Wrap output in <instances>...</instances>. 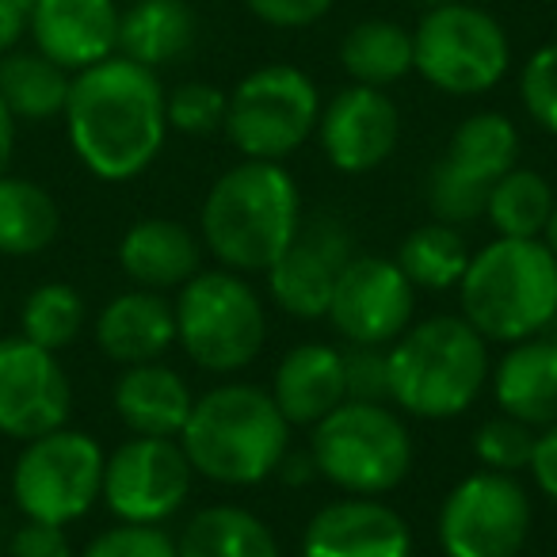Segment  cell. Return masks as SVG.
I'll list each match as a JSON object with an SVG mask.
<instances>
[{
  "instance_id": "21",
  "label": "cell",
  "mask_w": 557,
  "mask_h": 557,
  "mask_svg": "<svg viewBox=\"0 0 557 557\" xmlns=\"http://www.w3.org/2000/svg\"><path fill=\"white\" fill-rule=\"evenodd\" d=\"M96 344L123 367L157 363L176 344V313L161 290H126L96 318Z\"/></svg>"
},
{
  "instance_id": "37",
  "label": "cell",
  "mask_w": 557,
  "mask_h": 557,
  "mask_svg": "<svg viewBox=\"0 0 557 557\" xmlns=\"http://www.w3.org/2000/svg\"><path fill=\"white\" fill-rule=\"evenodd\" d=\"M344 374H348V397L351 401L389 405L386 348H363V344H351V348L344 351Z\"/></svg>"
},
{
  "instance_id": "11",
  "label": "cell",
  "mask_w": 557,
  "mask_h": 557,
  "mask_svg": "<svg viewBox=\"0 0 557 557\" xmlns=\"http://www.w3.org/2000/svg\"><path fill=\"white\" fill-rule=\"evenodd\" d=\"M519 161V131L500 111L462 119L447 141V153L428 172V210L435 222L462 225L485 218L493 184Z\"/></svg>"
},
{
  "instance_id": "12",
  "label": "cell",
  "mask_w": 557,
  "mask_h": 557,
  "mask_svg": "<svg viewBox=\"0 0 557 557\" xmlns=\"http://www.w3.org/2000/svg\"><path fill=\"white\" fill-rule=\"evenodd\" d=\"M531 496L511 473L478 470L440 504V546L447 557H516L531 539Z\"/></svg>"
},
{
  "instance_id": "20",
  "label": "cell",
  "mask_w": 557,
  "mask_h": 557,
  "mask_svg": "<svg viewBox=\"0 0 557 557\" xmlns=\"http://www.w3.org/2000/svg\"><path fill=\"white\" fill-rule=\"evenodd\" d=\"M268 394L290 428H313L348 401L344 351L333 344H298L278 359Z\"/></svg>"
},
{
  "instance_id": "5",
  "label": "cell",
  "mask_w": 557,
  "mask_h": 557,
  "mask_svg": "<svg viewBox=\"0 0 557 557\" xmlns=\"http://www.w3.org/2000/svg\"><path fill=\"white\" fill-rule=\"evenodd\" d=\"M458 302L485 341L519 344L542 336L557 310V256L542 237H496L470 256Z\"/></svg>"
},
{
  "instance_id": "2",
  "label": "cell",
  "mask_w": 557,
  "mask_h": 557,
  "mask_svg": "<svg viewBox=\"0 0 557 557\" xmlns=\"http://www.w3.org/2000/svg\"><path fill=\"white\" fill-rule=\"evenodd\" d=\"M202 245L230 271H268L302 230V195L278 161H240L202 202Z\"/></svg>"
},
{
  "instance_id": "4",
  "label": "cell",
  "mask_w": 557,
  "mask_h": 557,
  "mask_svg": "<svg viewBox=\"0 0 557 557\" xmlns=\"http://www.w3.org/2000/svg\"><path fill=\"white\" fill-rule=\"evenodd\" d=\"M389 405L417 420H455L478 401L488 374V341L455 313L409 325L386 348Z\"/></svg>"
},
{
  "instance_id": "7",
  "label": "cell",
  "mask_w": 557,
  "mask_h": 557,
  "mask_svg": "<svg viewBox=\"0 0 557 557\" xmlns=\"http://www.w3.org/2000/svg\"><path fill=\"white\" fill-rule=\"evenodd\" d=\"M176 344L195 367L210 374L245 371L268 341V318L256 287L240 271H195L180 287L176 302Z\"/></svg>"
},
{
  "instance_id": "16",
  "label": "cell",
  "mask_w": 557,
  "mask_h": 557,
  "mask_svg": "<svg viewBox=\"0 0 557 557\" xmlns=\"http://www.w3.org/2000/svg\"><path fill=\"white\" fill-rule=\"evenodd\" d=\"M73 389L54 351L32 341H0V432L9 440H39L65 428Z\"/></svg>"
},
{
  "instance_id": "42",
  "label": "cell",
  "mask_w": 557,
  "mask_h": 557,
  "mask_svg": "<svg viewBox=\"0 0 557 557\" xmlns=\"http://www.w3.org/2000/svg\"><path fill=\"white\" fill-rule=\"evenodd\" d=\"M275 478L290 488H302V485H310L313 478H321V473H318V462H313L310 450H287L283 462H278Z\"/></svg>"
},
{
  "instance_id": "10",
  "label": "cell",
  "mask_w": 557,
  "mask_h": 557,
  "mask_svg": "<svg viewBox=\"0 0 557 557\" xmlns=\"http://www.w3.org/2000/svg\"><path fill=\"white\" fill-rule=\"evenodd\" d=\"M103 450L88 432L54 428L27 440L12 470V500L35 523H77L103 493Z\"/></svg>"
},
{
  "instance_id": "30",
  "label": "cell",
  "mask_w": 557,
  "mask_h": 557,
  "mask_svg": "<svg viewBox=\"0 0 557 557\" xmlns=\"http://www.w3.org/2000/svg\"><path fill=\"white\" fill-rule=\"evenodd\" d=\"M397 268L420 290H450L462 283L470 268V245L447 222L417 225L397 248Z\"/></svg>"
},
{
  "instance_id": "38",
  "label": "cell",
  "mask_w": 557,
  "mask_h": 557,
  "mask_svg": "<svg viewBox=\"0 0 557 557\" xmlns=\"http://www.w3.org/2000/svg\"><path fill=\"white\" fill-rule=\"evenodd\" d=\"M336 0H245V9L252 12L260 24L278 27V32H302L325 20L333 12Z\"/></svg>"
},
{
  "instance_id": "40",
  "label": "cell",
  "mask_w": 557,
  "mask_h": 557,
  "mask_svg": "<svg viewBox=\"0 0 557 557\" xmlns=\"http://www.w3.org/2000/svg\"><path fill=\"white\" fill-rule=\"evenodd\" d=\"M527 470H531L539 493L557 504V424L542 428V432L534 435L531 466H527Z\"/></svg>"
},
{
  "instance_id": "13",
  "label": "cell",
  "mask_w": 557,
  "mask_h": 557,
  "mask_svg": "<svg viewBox=\"0 0 557 557\" xmlns=\"http://www.w3.org/2000/svg\"><path fill=\"white\" fill-rule=\"evenodd\" d=\"M191 462L180 440L134 435L103 462V500L119 523H153L172 519L191 496Z\"/></svg>"
},
{
  "instance_id": "31",
  "label": "cell",
  "mask_w": 557,
  "mask_h": 557,
  "mask_svg": "<svg viewBox=\"0 0 557 557\" xmlns=\"http://www.w3.org/2000/svg\"><path fill=\"white\" fill-rule=\"evenodd\" d=\"M554 187L534 169H511L493 184L485 202V218L496 237H542L554 214Z\"/></svg>"
},
{
  "instance_id": "19",
  "label": "cell",
  "mask_w": 557,
  "mask_h": 557,
  "mask_svg": "<svg viewBox=\"0 0 557 557\" xmlns=\"http://www.w3.org/2000/svg\"><path fill=\"white\" fill-rule=\"evenodd\" d=\"M119 16L115 0H35L27 32L39 54L81 73L119 54Z\"/></svg>"
},
{
  "instance_id": "18",
  "label": "cell",
  "mask_w": 557,
  "mask_h": 557,
  "mask_svg": "<svg viewBox=\"0 0 557 557\" xmlns=\"http://www.w3.org/2000/svg\"><path fill=\"white\" fill-rule=\"evenodd\" d=\"M302 557H412V531L379 496H348L313 511Z\"/></svg>"
},
{
  "instance_id": "8",
  "label": "cell",
  "mask_w": 557,
  "mask_h": 557,
  "mask_svg": "<svg viewBox=\"0 0 557 557\" xmlns=\"http://www.w3.org/2000/svg\"><path fill=\"white\" fill-rule=\"evenodd\" d=\"M511 65L508 32L493 12L447 0L412 27V73L447 96H481L504 81Z\"/></svg>"
},
{
  "instance_id": "15",
  "label": "cell",
  "mask_w": 557,
  "mask_h": 557,
  "mask_svg": "<svg viewBox=\"0 0 557 557\" xmlns=\"http://www.w3.org/2000/svg\"><path fill=\"white\" fill-rule=\"evenodd\" d=\"M351 256H356V240L344 230L341 218L321 214L313 222H306L298 230V237L287 245V252L263 271L275 306L298 321L325 318L336 278H341L344 263Z\"/></svg>"
},
{
  "instance_id": "24",
  "label": "cell",
  "mask_w": 557,
  "mask_h": 557,
  "mask_svg": "<svg viewBox=\"0 0 557 557\" xmlns=\"http://www.w3.org/2000/svg\"><path fill=\"white\" fill-rule=\"evenodd\" d=\"M191 405L195 397L187 382L164 363H134L115 382V412L134 435L180 440Z\"/></svg>"
},
{
  "instance_id": "29",
  "label": "cell",
  "mask_w": 557,
  "mask_h": 557,
  "mask_svg": "<svg viewBox=\"0 0 557 557\" xmlns=\"http://www.w3.org/2000/svg\"><path fill=\"white\" fill-rule=\"evenodd\" d=\"M62 210L35 180L0 176V256H35L54 245Z\"/></svg>"
},
{
  "instance_id": "9",
  "label": "cell",
  "mask_w": 557,
  "mask_h": 557,
  "mask_svg": "<svg viewBox=\"0 0 557 557\" xmlns=\"http://www.w3.org/2000/svg\"><path fill=\"white\" fill-rule=\"evenodd\" d=\"M321 92L298 65H260L225 103V134L248 161H287L318 134Z\"/></svg>"
},
{
  "instance_id": "34",
  "label": "cell",
  "mask_w": 557,
  "mask_h": 557,
  "mask_svg": "<svg viewBox=\"0 0 557 557\" xmlns=\"http://www.w3.org/2000/svg\"><path fill=\"white\" fill-rule=\"evenodd\" d=\"M225 103H230V96L218 85L187 81V85L172 88L164 96V119H169L172 131L191 134V138H207V134L225 126Z\"/></svg>"
},
{
  "instance_id": "1",
  "label": "cell",
  "mask_w": 557,
  "mask_h": 557,
  "mask_svg": "<svg viewBox=\"0 0 557 557\" xmlns=\"http://www.w3.org/2000/svg\"><path fill=\"white\" fill-rule=\"evenodd\" d=\"M62 115L77 161L103 184L141 176L157 161L169 134L157 70L123 54L73 73Z\"/></svg>"
},
{
  "instance_id": "45",
  "label": "cell",
  "mask_w": 557,
  "mask_h": 557,
  "mask_svg": "<svg viewBox=\"0 0 557 557\" xmlns=\"http://www.w3.org/2000/svg\"><path fill=\"white\" fill-rule=\"evenodd\" d=\"M546 333H549V336H554V341H557V310H554V321H549V329H546Z\"/></svg>"
},
{
  "instance_id": "26",
  "label": "cell",
  "mask_w": 557,
  "mask_h": 557,
  "mask_svg": "<svg viewBox=\"0 0 557 557\" xmlns=\"http://www.w3.org/2000/svg\"><path fill=\"white\" fill-rule=\"evenodd\" d=\"M176 557H283L271 527L237 504L195 511L176 539Z\"/></svg>"
},
{
  "instance_id": "46",
  "label": "cell",
  "mask_w": 557,
  "mask_h": 557,
  "mask_svg": "<svg viewBox=\"0 0 557 557\" xmlns=\"http://www.w3.org/2000/svg\"><path fill=\"white\" fill-rule=\"evenodd\" d=\"M420 4H428V9H435V4H447V0H420Z\"/></svg>"
},
{
  "instance_id": "32",
  "label": "cell",
  "mask_w": 557,
  "mask_h": 557,
  "mask_svg": "<svg viewBox=\"0 0 557 557\" xmlns=\"http://www.w3.org/2000/svg\"><path fill=\"white\" fill-rule=\"evenodd\" d=\"M20 329L24 341L39 344L47 351H62L85 329V298L70 287V283H42L39 290H32L20 313Z\"/></svg>"
},
{
  "instance_id": "43",
  "label": "cell",
  "mask_w": 557,
  "mask_h": 557,
  "mask_svg": "<svg viewBox=\"0 0 557 557\" xmlns=\"http://www.w3.org/2000/svg\"><path fill=\"white\" fill-rule=\"evenodd\" d=\"M12 149H16V115L9 111V103L0 100V176H9Z\"/></svg>"
},
{
  "instance_id": "36",
  "label": "cell",
  "mask_w": 557,
  "mask_h": 557,
  "mask_svg": "<svg viewBox=\"0 0 557 557\" xmlns=\"http://www.w3.org/2000/svg\"><path fill=\"white\" fill-rule=\"evenodd\" d=\"M81 557H176V539L153 523H119L96 534Z\"/></svg>"
},
{
  "instance_id": "17",
  "label": "cell",
  "mask_w": 557,
  "mask_h": 557,
  "mask_svg": "<svg viewBox=\"0 0 557 557\" xmlns=\"http://www.w3.org/2000/svg\"><path fill=\"white\" fill-rule=\"evenodd\" d=\"M401 138V111L386 88L351 85L321 103L318 141L325 161L344 176H363L389 161Z\"/></svg>"
},
{
  "instance_id": "27",
  "label": "cell",
  "mask_w": 557,
  "mask_h": 557,
  "mask_svg": "<svg viewBox=\"0 0 557 557\" xmlns=\"http://www.w3.org/2000/svg\"><path fill=\"white\" fill-rule=\"evenodd\" d=\"M341 65L351 77V85H397L412 73V32L397 20H363L344 35Z\"/></svg>"
},
{
  "instance_id": "33",
  "label": "cell",
  "mask_w": 557,
  "mask_h": 557,
  "mask_svg": "<svg viewBox=\"0 0 557 557\" xmlns=\"http://www.w3.org/2000/svg\"><path fill=\"white\" fill-rule=\"evenodd\" d=\"M534 428L523 420L508 417V412H496L473 435V455L485 470H500V473H516L531 466V450H534Z\"/></svg>"
},
{
  "instance_id": "41",
  "label": "cell",
  "mask_w": 557,
  "mask_h": 557,
  "mask_svg": "<svg viewBox=\"0 0 557 557\" xmlns=\"http://www.w3.org/2000/svg\"><path fill=\"white\" fill-rule=\"evenodd\" d=\"M35 0H0V54L16 50V42L27 35Z\"/></svg>"
},
{
  "instance_id": "39",
  "label": "cell",
  "mask_w": 557,
  "mask_h": 557,
  "mask_svg": "<svg viewBox=\"0 0 557 557\" xmlns=\"http://www.w3.org/2000/svg\"><path fill=\"white\" fill-rule=\"evenodd\" d=\"M9 557H73V546L62 527L27 519L9 542Z\"/></svg>"
},
{
  "instance_id": "28",
  "label": "cell",
  "mask_w": 557,
  "mask_h": 557,
  "mask_svg": "<svg viewBox=\"0 0 557 557\" xmlns=\"http://www.w3.org/2000/svg\"><path fill=\"white\" fill-rule=\"evenodd\" d=\"M73 77L54 65L39 50H9L0 54V100L9 103V111L27 123H47V119L62 115L65 100H70Z\"/></svg>"
},
{
  "instance_id": "35",
  "label": "cell",
  "mask_w": 557,
  "mask_h": 557,
  "mask_svg": "<svg viewBox=\"0 0 557 557\" xmlns=\"http://www.w3.org/2000/svg\"><path fill=\"white\" fill-rule=\"evenodd\" d=\"M519 100L534 126L557 138V42L539 47L519 73Z\"/></svg>"
},
{
  "instance_id": "6",
  "label": "cell",
  "mask_w": 557,
  "mask_h": 557,
  "mask_svg": "<svg viewBox=\"0 0 557 557\" xmlns=\"http://www.w3.org/2000/svg\"><path fill=\"white\" fill-rule=\"evenodd\" d=\"M318 473L348 496H386L412 470V435L382 401H344L313 424Z\"/></svg>"
},
{
  "instance_id": "3",
  "label": "cell",
  "mask_w": 557,
  "mask_h": 557,
  "mask_svg": "<svg viewBox=\"0 0 557 557\" xmlns=\"http://www.w3.org/2000/svg\"><path fill=\"white\" fill-rule=\"evenodd\" d=\"M180 447L199 478L248 488L275 478L278 462L290 450V424L268 389L225 382L195 397Z\"/></svg>"
},
{
  "instance_id": "14",
  "label": "cell",
  "mask_w": 557,
  "mask_h": 557,
  "mask_svg": "<svg viewBox=\"0 0 557 557\" xmlns=\"http://www.w3.org/2000/svg\"><path fill=\"white\" fill-rule=\"evenodd\" d=\"M417 287L397 260L386 256H351L336 278L333 302L325 318L348 344L389 348L412 325Z\"/></svg>"
},
{
  "instance_id": "44",
  "label": "cell",
  "mask_w": 557,
  "mask_h": 557,
  "mask_svg": "<svg viewBox=\"0 0 557 557\" xmlns=\"http://www.w3.org/2000/svg\"><path fill=\"white\" fill-rule=\"evenodd\" d=\"M542 240H546V248L557 256V202H554V214H549V222H546V233H542Z\"/></svg>"
},
{
  "instance_id": "25",
  "label": "cell",
  "mask_w": 557,
  "mask_h": 557,
  "mask_svg": "<svg viewBox=\"0 0 557 557\" xmlns=\"http://www.w3.org/2000/svg\"><path fill=\"white\" fill-rule=\"evenodd\" d=\"M199 20L187 0H134L119 16V54L146 70L172 65L195 47Z\"/></svg>"
},
{
  "instance_id": "23",
  "label": "cell",
  "mask_w": 557,
  "mask_h": 557,
  "mask_svg": "<svg viewBox=\"0 0 557 557\" xmlns=\"http://www.w3.org/2000/svg\"><path fill=\"white\" fill-rule=\"evenodd\" d=\"M199 263L202 245L172 218H141L119 240V268L146 290H180Z\"/></svg>"
},
{
  "instance_id": "22",
  "label": "cell",
  "mask_w": 557,
  "mask_h": 557,
  "mask_svg": "<svg viewBox=\"0 0 557 557\" xmlns=\"http://www.w3.org/2000/svg\"><path fill=\"white\" fill-rule=\"evenodd\" d=\"M493 394L500 412L531 424L534 432L557 424V341L531 336L508 344L500 363L493 367Z\"/></svg>"
}]
</instances>
